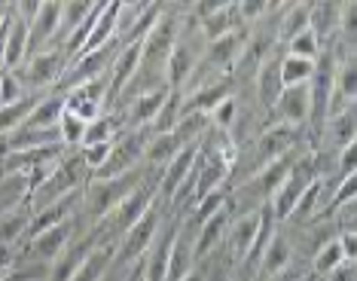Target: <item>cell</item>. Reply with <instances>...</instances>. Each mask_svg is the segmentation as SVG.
<instances>
[{
    "instance_id": "obj_1",
    "label": "cell",
    "mask_w": 357,
    "mask_h": 281,
    "mask_svg": "<svg viewBox=\"0 0 357 281\" xmlns=\"http://www.w3.org/2000/svg\"><path fill=\"white\" fill-rule=\"evenodd\" d=\"M150 178H156V174L144 165L135 168V172H128V174H119V178H89L83 192H79V214H77L79 227L83 229L98 227V223L107 218L119 202H123L128 192L144 187Z\"/></svg>"
},
{
    "instance_id": "obj_2",
    "label": "cell",
    "mask_w": 357,
    "mask_h": 281,
    "mask_svg": "<svg viewBox=\"0 0 357 281\" xmlns=\"http://www.w3.org/2000/svg\"><path fill=\"white\" fill-rule=\"evenodd\" d=\"M156 178H159V174H156ZM156 178H150L147 183H144V187H137L135 192H128L123 202H119V205L107 214V218H104L98 227H95V229H98V238H101L104 245H113V248H116V242L123 238V232L132 229L135 223L141 220L153 205H156V199H159V192H156Z\"/></svg>"
},
{
    "instance_id": "obj_3",
    "label": "cell",
    "mask_w": 357,
    "mask_h": 281,
    "mask_svg": "<svg viewBox=\"0 0 357 281\" xmlns=\"http://www.w3.org/2000/svg\"><path fill=\"white\" fill-rule=\"evenodd\" d=\"M79 232H86L83 227H79V218L68 220V223H59V227H52V229L37 232V236H31L28 242L19 248V263L52 266V263L70 248V242H74ZM19 263H15V266H19Z\"/></svg>"
},
{
    "instance_id": "obj_4",
    "label": "cell",
    "mask_w": 357,
    "mask_h": 281,
    "mask_svg": "<svg viewBox=\"0 0 357 281\" xmlns=\"http://www.w3.org/2000/svg\"><path fill=\"white\" fill-rule=\"evenodd\" d=\"M165 211H168V205L156 199V205H153L150 211L144 214V218L137 220L132 229L123 232V238L116 242V257H113V263H116V266L132 269V266H137V263H141V257L147 254L150 242L156 238V232H159V227H162V218H165Z\"/></svg>"
},
{
    "instance_id": "obj_5",
    "label": "cell",
    "mask_w": 357,
    "mask_h": 281,
    "mask_svg": "<svg viewBox=\"0 0 357 281\" xmlns=\"http://www.w3.org/2000/svg\"><path fill=\"white\" fill-rule=\"evenodd\" d=\"M150 141L147 128H123L116 135V141L110 144V153L104 159V165L92 178H119V174H128L135 168L144 165V147Z\"/></svg>"
},
{
    "instance_id": "obj_6",
    "label": "cell",
    "mask_w": 357,
    "mask_h": 281,
    "mask_svg": "<svg viewBox=\"0 0 357 281\" xmlns=\"http://www.w3.org/2000/svg\"><path fill=\"white\" fill-rule=\"evenodd\" d=\"M68 64H70L68 55H64L59 46H52V50L31 55L15 74L25 83L28 92H52L55 86H59V79L64 77V70H68Z\"/></svg>"
},
{
    "instance_id": "obj_7",
    "label": "cell",
    "mask_w": 357,
    "mask_h": 281,
    "mask_svg": "<svg viewBox=\"0 0 357 281\" xmlns=\"http://www.w3.org/2000/svg\"><path fill=\"white\" fill-rule=\"evenodd\" d=\"M181 218L183 214L165 211L156 238L150 242L147 254L141 257V281H165L168 260H172V248H174V236H177V227H181Z\"/></svg>"
},
{
    "instance_id": "obj_8",
    "label": "cell",
    "mask_w": 357,
    "mask_h": 281,
    "mask_svg": "<svg viewBox=\"0 0 357 281\" xmlns=\"http://www.w3.org/2000/svg\"><path fill=\"white\" fill-rule=\"evenodd\" d=\"M196 266H199L196 263V223L183 214L181 227H177V236H174V248H172V260H168L165 281H181Z\"/></svg>"
},
{
    "instance_id": "obj_9",
    "label": "cell",
    "mask_w": 357,
    "mask_h": 281,
    "mask_svg": "<svg viewBox=\"0 0 357 281\" xmlns=\"http://www.w3.org/2000/svg\"><path fill=\"white\" fill-rule=\"evenodd\" d=\"M196 156H199V144H190V147H183L181 153H177L172 162L159 172L156 178V192H159V202H172L174 192L183 187L186 178L192 174V165H196Z\"/></svg>"
},
{
    "instance_id": "obj_10",
    "label": "cell",
    "mask_w": 357,
    "mask_h": 281,
    "mask_svg": "<svg viewBox=\"0 0 357 281\" xmlns=\"http://www.w3.org/2000/svg\"><path fill=\"white\" fill-rule=\"evenodd\" d=\"M168 95H172V89H168V86H159V89H153L147 95L132 98L123 110H119V123H123V128H147L150 132L153 119H156V114L162 110V104L168 101Z\"/></svg>"
},
{
    "instance_id": "obj_11",
    "label": "cell",
    "mask_w": 357,
    "mask_h": 281,
    "mask_svg": "<svg viewBox=\"0 0 357 281\" xmlns=\"http://www.w3.org/2000/svg\"><path fill=\"white\" fill-rule=\"evenodd\" d=\"M257 229H259V211H248V214H238V218L229 220V232H226V254H229L232 266H241L245 257L250 251L257 238Z\"/></svg>"
},
{
    "instance_id": "obj_12",
    "label": "cell",
    "mask_w": 357,
    "mask_h": 281,
    "mask_svg": "<svg viewBox=\"0 0 357 281\" xmlns=\"http://www.w3.org/2000/svg\"><path fill=\"white\" fill-rule=\"evenodd\" d=\"M235 95V83L232 77L226 79H217V83H208V86H199V89L181 95V114H211L220 101L232 98Z\"/></svg>"
},
{
    "instance_id": "obj_13",
    "label": "cell",
    "mask_w": 357,
    "mask_h": 281,
    "mask_svg": "<svg viewBox=\"0 0 357 281\" xmlns=\"http://www.w3.org/2000/svg\"><path fill=\"white\" fill-rule=\"evenodd\" d=\"M290 266H299V263H296V254H294V245H290V238L284 236V229L278 227V232L272 236V242L266 245L263 254H259V263H257L254 278L278 275V272L290 269Z\"/></svg>"
},
{
    "instance_id": "obj_14",
    "label": "cell",
    "mask_w": 357,
    "mask_h": 281,
    "mask_svg": "<svg viewBox=\"0 0 357 281\" xmlns=\"http://www.w3.org/2000/svg\"><path fill=\"white\" fill-rule=\"evenodd\" d=\"M43 147H61L59 128H28L19 126L13 135H6L0 144V156L6 153H28V150H43Z\"/></svg>"
},
{
    "instance_id": "obj_15",
    "label": "cell",
    "mask_w": 357,
    "mask_h": 281,
    "mask_svg": "<svg viewBox=\"0 0 357 281\" xmlns=\"http://www.w3.org/2000/svg\"><path fill=\"white\" fill-rule=\"evenodd\" d=\"M229 220H232V214L223 211V214H217V218H211V220L196 227V263H205L208 257L226 242Z\"/></svg>"
},
{
    "instance_id": "obj_16",
    "label": "cell",
    "mask_w": 357,
    "mask_h": 281,
    "mask_svg": "<svg viewBox=\"0 0 357 281\" xmlns=\"http://www.w3.org/2000/svg\"><path fill=\"white\" fill-rule=\"evenodd\" d=\"M339 22H342V3H330V0H324V3H312L308 28L314 31V37H318L324 46L339 34Z\"/></svg>"
},
{
    "instance_id": "obj_17",
    "label": "cell",
    "mask_w": 357,
    "mask_h": 281,
    "mask_svg": "<svg viewBox=\"0 0 357 281\" xmlns=\"http://www.w3.org/2000/svg\"><path fill=\"white\" fill-rule=\"evenodd\" d=\"M181 144H177L174 132H165V135H150L147 147H144V168H150L153 174H159L172 159L181 153Z\"/></svg>"
},
{
    "instance_id": "obj_18",
    "label": "cell",
    "mask_w": 357,
    "mask_h": 281,
    "mask_svg": "<svg viewBox=\"0 0 357 281\" xmlns=\"http://www.w3.org/2000/svg\"><path fill=\"white\" fill-rule=\"evenodd\" d=\"M113 257H116V248L98 242L92 251H89L86 260L79 263V269L74 272V278L70 281H101L113 266Z\"/></svg>"
},
{
    "instance_id": "obj_19",
    "label": "cell",
    "mask_w": 357,
    "mask_h": 281,
    "mask_svg": "<svg viewBox=\"0 0 357 281\" xmlns=\"http://www.w3.org/2000/svg\"><path fill=\"white\" fill-rule=\"evenodd\" d=\"M28 59V25L10 13V31H6V52L3 70H19Z\"/></svg>"
},
{
    "instance_id": "obj_20",
    "label": "cell",
    "mask_w": 357,
    "mask_h": 281,
    "mask_svg": "<svg viewBox=\"0 0 357 281\" xmlns=\"http://www.w3.org/2000/svg\"><path fill=\"white\" fill-rule=\"evenodd\" d=\"M31 196V178L25 174H0V218L28 205Z\"/></svg>"
},
{
    "instance_id": "obj_21",
    "label": "cell",
    "mask_w": 357,
    "mask_h": 281,
    "mask_svg": "<svg viewBox=\"0 0 357 281\" xmlns=\"http://www.w3.org/2000/svg\"><path fill=\"white\" fill-rule=\"evenodd\" d=\"M61 114H64V98L55 95V92H46L43 98L34 104V110H31L22 126H28V128H59Z\"/></svg>"
},
{
    "instance_id": "obj_22",
    "label": "cell",
    "mask_w": 357,
    "mask_h": 281,
    "mask_svg": "<svg viewBox=\"0 0 357 281\" xmlns=\"http://www.w3.org/2000/svg\"><path fill=\"white\" fill-rule=\"evenodd\" d=\"M28 227H31V208L28 205L3 214V218H0V245L22 248L25 245V236H28Z\"/></svg>"
},
{
    "instance_id": "obj_23",
    "label": "cell",
    "mask_w": 357,
    "mask_h": 281,
    "mask_svg": "<svg viewBox=\"0 0 357 281\" xmlns=\"http://www.w3.org/2000/svg\"><path fill=\"white\" fill-rule=\"evenodd\" d=\"M308 15H312V3H284L281 22H278V43L284 46L290 37H296L299 31L308 28Z\"/></svg>"
},
{
    "instance_id": "obj_24",
    "label": "cell",
    "mask_w": 357,
    "mask_h": 281,
    "mask_svg": "<svg viewBox=\"0 0 357 281\" xmlns=\"http://www.w3.org/2000/svg\"><path fill=\"white\" fill-rule=\"evenodd\" d=\"M223 211H229V192H226V190H214V192H208V196L196 199V202L190 205V211H186V218L199 227V223L217 218V214H223Z\"/></svg>"
},
{
    "instance_id": "obj_25",
    "label": "cell",
    "mask_w": 357,
    "mask_h": 281,
    "mask_svg": "<svg viewBox=\"0 0 357 281\" xmlns=\"http://www.w3.org/2000/svg\"><path fill=\"white\" fill-rule=\"evenodd\" d=\"M95 3H83V0H74V3H61V25H59V37H55V46H61L74 31L83 25V22L92 15Z\"/></svg>"
},
{
    "instance_id": "obj_26",
    "label": "cell",
    "mask_w": 357,
    "mask_h": 281,
    "mask_svg": "<svg viewBox=\"0 0 357 281\" xmlns=\"http://www.w3.org/2000/svg\"><path fill=\"white\" fill-rule=\"evenodd\" d=\"M314 74V61L308 59H294V55H281V83L287 86H308Z\"/></svg>"
},
{
    "instance_id": "obj_27",
    "label": "cell",
    "mask_w": 357,
    "mask_h": 281,
    "mask_svg": "<svg viewBox=\"0 0 357 281\" xmlns=\"http://www.w3.org/2000/svg\"><path fill=\"white\" fill-rule=\"evenodd\" d=\"M284 55H294V59H308V61H314L321 55L324 50V43L318 37H314V31L312 28H305V31H299L296 37H290L287 43L281 46Z\"/></svg>"
},
{
    "instance_id": "obj_28",
    "label": "cell",
    "mask_w": 357,
    "mask_h": 281,
    "mask_svg": "<svg viewBox=\"0 0 357 281\" xmlns=\"http://www.w3.org/2000/svg\"><path fill=\"white\" fill-rule=\"evenodd\" d=\"M177 119H181V92H172V95H168V101L162 104V110L156 114V119H153L150 135H165V132H172V128L177 126Z\"/></svg>"
},
{
    "instance_id": "obj_29",
    "label": "cell",
    "mask_w": 357,
    "mask_h": 281,
    "mask_svg": "<svg viewBox=\"0 0 357 281\" xmlns=\"http://www.w3.org/2000/svg\"><path fill=\"white\" fill-rule=\"evenodd\" d=\"M25 83L19 79L15 70H0V107H10V104H19L22 98H28Z\"/></svg>"
},
{
    "instance_id": "obj_30",
    "label": "cell",
    "mask_w": 357,
    "mask_h": 281,
    "mask_svg": "<svg viewBox=\"0 0 357 281\" xmlns=\"http://www.w3.org/2000/svg\"><path fill=\"white\" fill-rule=\"evenodd\" d=\"M83 135H86V123H79L77 116L61 114L59 119V138L64 150H79L83 147Z\"/></svg>"
},
{
    "instance_id": "obj_31",
    "label": "cell",
    "mask_w": 357,
    "mask_h": 281,
    "mask_svg": "<svg viewBox=\"0 0 357 281\" xmlns=\"http://www.w3.org/2000/svg\"><path fill=\"white\" fill-rule=\"evenodd\" d=\"M235 114H238V98H226V101H220L214 110L208 114V119H211V126L214 128H220V132H229L232 128V123H235Z\"/></svg>"
},
{
    "instance_id": "obj_32",
    "label": "cell",
    "mask_w": 357,
    "mask_h": 281,
    "mask_svg": "<svg viewBox=\"0 0 357 281\" xmlns=\"http://www.w3.org/2000/svg\"><path fill=\"white\" fill-rule=\"evenodd\" d=\"M318 281H357V260H345L342 266H336Z\"/></svg>"
},
{
    "instance_id": "obj_33",
    "label": "cell",
    "mask_w": 357,
    "mask_h": 281,
    "mask_svg": "<svg viewBox=\"0 0 357 281\" xmlns=\"http://www.w3.org/2000/svg\"><path fill=\"white\" fill-rule=\"evenodd\" d=\"M15 263H19V248L0 245V278L10 275V272L15 269Z\"/></svg>"
},
{
    "instance_id": "obj_34",
    "label": "cell",
    "mask_w": 357,
    "mask_h": 281,
    "mask_svg": "<svg viewBox=\"0 0 357 281\" xmlns=\"http://www.w3.org/2000/svg\"><path fill=\"white\" fill-rule=\"evenodd\" d=\"M339 248H342L345 260H357V232H339Z\"/></svg>"
},
{
    "instance_id": "obj_35",
    "label": "cell",
    "mask_w": 357,
    "mask_h": 281,
    "mask_svg": "<svg viewBox=\"0 0 357 281\" xmlns=\"http://www.w3.org/2000/svg\"><path fill=\"white\" fill-rule=\"evenodd\" d=\"M137 275H141V263H137V266H135L132 272H128V275H126L123 281H137Z\"/></svg>"
},
{
    "instance_id": "obj_36",
    "label": "cell",
    "mask_w": 357,
    "mask_h": 281,
    "mask_svg": "<svg viewBox=\"0 0 357 281\" xmlns=\"http://www.w3.org/2000/svg\"><path fill=\"white\" fill-rule=\"evenodd\" d=\"M137 281H141V275H137Z\"/></svg>"
}]
</instances>
